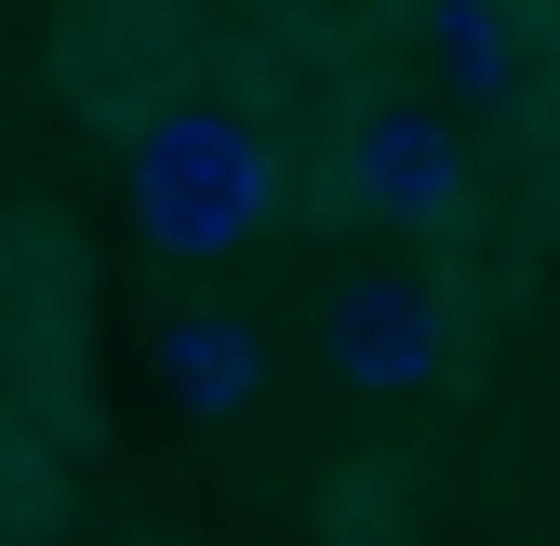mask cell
Listing matches in <instances>:
<instances>
[{"mask_svg": "<svg viewBox=\"0 0 560 546\" xmlns=\"http://www.w3.org/2000/svg\"><path fill=\"white\" fill-rule=\"evenodd\" d=\"M133 161V227H148L174 266H228L254 227H267V200H280V161H267V133L214 94H187L148 147H120Z\"/></svg>", "mask_w": 560, "mask_h": 546, "instance_id": "cell-1", "label": "cell"}, {"mask_svg": "<svg viewBox=\"0 0 560 546\" xmlns=\"http://www.w3.org/2000/svg\"><path fill=\"white\" fill-rule=\"evenodd\" d=\"M467 187H480V161H467L454 120H428V107H361V120L334 133V187L320 200H334L347 227L413 240V227H454Z\"/></svg>", "mask_w": 560, "mask_h": 546, "instance_id": "cell-2", "label": "cell"}, {"mask_svg": "<svg viewBox=\"0 0 560 546\" xmlns=\"http://www.w3.org/2000/svg\"><path fill=\"white\" fill-rule=\"evenodd\" d=\"M454 360V320H441V281H413V266H347L320 294V373L347 400H413L441 387Z\"/></svg>", "mask_w": 560, "mask_h": 546, "instance_id": "cell-3", "label": "cell"}, {"mask_svg": "<svg viewBox=\"0 0 560 546\" xmlns=\"http://www.w3.org/2000/svg\"><path fill=\"white\" fill-rule=\"evenodd\" d=\"M54 81L81 94L120 147H148V133L187 107V54H174V27H161V0H94V14L54 40Z\"/></svg>", "mask_w": 560, "mask_h": 546, "instance_id": "cell-4", "label": "cell"}, {"mask_svg": "<svg viewBox=\"0 0 560 546\" xmlns=\"http://www.w3.org/2000/svg\"><path fill=\"white\" fill-rule=\"evenodd\" d=\"M148 373H161V400H174V414L228 427V414H254L267 347H254V320H228V307H161V333H148Z\"/></svg>", "mask_w": 560, "mask_h": 546, "instance_id": "cell-5", "label": "cell"}, {"mask_svg": "<svg viewBox=\"0 0 560 546\" xmlns=\"http://www.w3.org/2000/svg\"><path fill=\"white\" fill-rule=\"evenodd\" d=\"M413 27H428L441 81H454L467 107H521V94H534V67H547V40H534L521 0H413Z\"/></svg>", "mask_w": 560, "mask_h": 546, "instance_id": "cell-6", "label": "cell"}]
</instances>
